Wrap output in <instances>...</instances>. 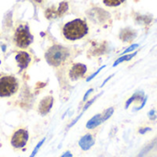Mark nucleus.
Returning a JSON list of instances; mask_svg holds the SVG:
<instances>
[{"instance_id": "12", "label": "nucleus", "mask_w": 157, "mask_h": 157, "mask_svg": "<svg viewBox=\"0 0 157 157\" xmlns=\"http://www.w3.org/2000/svg\"><path fill=\"white\" fill-rule=\"evenodd\" d=\"M136 54H137V52H133V53H132V54L124 55V56H122V57L119 58V59L114 63L113 66H117V65H118V64H120L121 63H123V62H125V61H129V60H131V59H132V58H133Z\"/></svg>"}, {"instance_id": "20", "label": "nucleus", "mask_w": 157, "mask_h": 157, "mask_svg": "<svg viewBox=\"0 0 157 157\" xmlns=\"http://www.w3.org/2000/svg\"><path fill=\"white\" fill-rule=\"evenodd\" d=\"M146 101H147V97H145V98H144V100L143 101V103H142V105L139 107V108H136V110H140V109H142L144 107V105H145V103H146Z\"/></svg>"}, {"instance_id": "19", "label": "nucleus", "mask_w": 157, "mask_h": 157, "mask_svg": "<svg viewBox=\"0 0 157 157\" xmlns=\"http://www.w3.org/2000/svg\"><path fill=\"white\" fill-rule=\"evenodd\" d=\"M148 116H149V118H150L151 120H155L157 118L156 111H155V110H151V111L148 113Z\"/></svg>"}, {"instance_id": "25", "label": "nucleus", "mask_w": 157, "mask_h": 157, "mask_svg": "<svg viewBox=\"0 0 157 157\" xmlns=\"http://www.w3.org/2000/svg\"><path fill=\"white\" fill-rule=\"evenodd\" d=\"M35 1H37V2H40L41 0H35Z\"/></svg>"}, {"instance_id": "22", "label": "nucleus", "mask_w": 157, "mask_h": 157, "mask_svg": "<svg viewBox=\"0 0 157 157\" xmlns=\"http://www.w3.org/2000/svg\"><path fill=\"white\" fill-rule=\"evenodd\" d=\"M91 92H93V89H89V90L86 93V95H85V97H84V101H85V100H86L87 97L89 96V94H90Z\"/></svg>"}, {"instance_id": "13", "label": "nucleus", "mask_w": 157, "mask_h": 157, "mask_svg": "<svg viewBox=\"0 0 157 157\" xmlns=\"http://www.w3.org/2000/svg\"><path fill=\"white\" fill-rule=\"evenodd\" d=\"M125 0H103L104 4L109 6H120L121 3H123Z\"/></svg>"}, {"instance_id": "2", "label": "nucleus", "mask_w": 157, "mask_h": 157, "mask_svg": "<svg viewBox=\"0 0 157 157\" xmlns=\"http://www.w3.org/2000/svg\"><path fill=\"white\" fill-rule=\"evenodd\" d=\"M70 56V52L67 48L62 45H53L45 53L46 61L50 65L52 66H60L63 63H65Z\"/></svg>"}, {"instance_id": "11", "label": "nucleus", "mask_w": 157, "mask_h": 157, "mask_svg": "<svg viewBox=\"0 0 157 157\" xmlns=\"http://www.w3.org/2000/svg\"><path fill=\"white\" fill-rule=\"evenodd\" d=\"M144 93L143 91H138L137 93H135L130 99L127 100L126 105H125V109H128L129 106L132 104V102H133L134 100H144Z\"/></svg>"}, {"instance_id": "8", "label": "nucleus", "mask_w": 157, "mask_h": 157, "mask_svg": "<svg viewBox=\"0 0 157 157\" xmlns=\"http://www.w3.org/2000/svg\"><path fill=\"white\" fill-rule=\"evenodd\" d=\"M52 105H53V98L52 96H47L40 102V105L38 108L39 113L42 116L48 114L51 109L52 108Z\"/></svg>"}, {"instance_id": "17", "label": "nucleus", "mask_w": 157, "mask_h": 157, "mask_svg": "<svg viewBox=\"0 0 157 157\" xmlns=\"http://www.w3.org/2000/svg\"><path fill=\"white\" fill-rule=\"evenodd\" d=\"M137 47H139V44H133V45H132L131 47H129L128 49H126L123 52H122V54H125V53H128V52H132V51H133V50H135Z\"/></svg>"}, {"instance_id": "16", "label": "nucleus", "mask_w": 157, "mask_h": 157, "mask_svg": "<svg viewBox=\"0 0 157 157\" xmlns=\"http://www.w3.org/2000/svg\"><path fill=\"white\" fill-rule=\"evenodd\" d=\"M101 94H102V93H101ZM101 94H100V95H101ZM100 95H98V96H96L94 98H92L91 100H89V101H88V102H87V103L85 105V107H84V109H83V112H85V111H86V109H88V108H89V107H90V106H91V105L94 103V101H95V100H96V99H97V98H98Z\"/></svg>"}, {"instance_id": "9", "label": "nucleus", "mask_w": 157, "mask_h": 157, "mask_svg": "<svg viewBox=\"0 0 157 157\" xmlns=\"http://www.w3.org/2000/svg\"><path fill=\"white\" fill-rule=\"evenodd\" d=\"M94 144H95V140H94V138H93V136L91 134H86L79 141V146L84 151L89 150L94 145Z\"/></svg>"}, {"instance_id": "14", "label": "nucleus", "mask_w": 157, "mask_h": 157, "mask_svg": "<svg viewBox=\"0 0 157 157\" xmlns=\"http://www.w3.org/2000/svg\"><path fill=\"white\" fill-rule=\"evenodd\" d=\"M113 112H114V109H113V108H109V109H108L107 110H105V112L102 114V121H105L109 120V119L112 116Z\"/></svg>"}, {"instance_id": "7", "label": "nucleus", "mask_w": 157, "mask_h": 157, "mask_svg": "<svg viewBox=\"0 0 157 157\" xmlns=\"http://www.w3.org/2000/svg\"><path fill=\"white\" fill-rule=\"evenodd\" d=\"M16 62L17 63V66L20 68V70H24L26 69L29 64L31 62V56L29 55V53H28L27 52H18L16 56H15Z\"/></svg>"}, {"instance_id": "21", "label": "nucleus", "mask_w": 157, "mask_h": 157, "mask_svg": "<svg viewBox=\"0 0 157 157\" xmlns=\"http://www.w3.org/2000/svg\"><path fill=\"white\" fill-rule=\"evenodd\" d=\"M150 131H151V128H144V129L140 130V133H141V134H144V133H145L146 132H150Z\"/></svg>"}, {"instance_id": "15", "label": "nucleus", "mask_w": 157, "mask_h": 157, "mask_svg": "<svg viewBox=\"0 0 157 157\" xmlns=\"http://www.w3.org/2000/svg\"><path fill=\"white\" fill-rule=\"evenodd\" d=\"M44 142H45V139H42V140H41V141H40V142L38 144H37V146L34 148V150L32 151V153H31V155H30V156L29 157H34L35 155H36V154L38 153V151L40 150V148L41 147V145L44 144Z\"/></svg>"}, {"instance_id": "3", "label": "nucleus", "mask_w": 157, "mask_h": 157, "mask_svg": "<svg viewBox=\"0 0 157 157\" xmlns=\"http://www.w3.org/2000/svg\"><path fill=\"white\" fill-rule=\"evenodd\" d=\"M13 41L15 45L20 49H26L32 43L33 36L28 24L22 23L16 28L13 35Z\"/></svg>"}, {"instance_id": "23", "label": "nucleus", "mask_w": 157, "mask_h": 157, "mask_svg": "<svg viewBox=\"0 0 157 157\" xmlns=\"http://www.w3.org/2000/svg\"><path fill=\"white\" fill-rule=\"evenodd\" d=\"M61 157H73V155H72V154L70 152H66V153H64Z\"/></svg>"}, {"instance_id": "6", "label": "nucleus", "mask_w": 157, "mask_h": 157, "mask_svg": "<svg viewBox=\"0 0 157 157\" xmlns=\"http://www.w3.org/2000/svg\"><path fill=\"white\" fill-rule=\"evenodd\" d=\"M86 70H87V68H86V66L85 64L75 63L70 69V72H69L70 78L73 81H76V80H78L79 78H81V77H83L85 75Z\"/></svg>"}, {"instance_id": "4", "label": "nucleus", "mask_w": 157, "mask_h": 157, "mask_svg": "<svg viewBox=\"0 0 157 157\" xmlns=\"http://www.w3.org/2000/svg\"><path fill=\"white\" fill-rule=\"evenodd\" d=\"M18 80L9 75H0V98H7L16 94L18 90Z\"/></svg>"}, {"instance_id": "24", "label": "nucleus", "mask_w": 157, "mask_h": 157, "mask_svg": "<svg viewBox=\"0 0 157 157\" xmlns=\"http://www.w3.org/2000/svg\"><path fill=\"white\" fill-rule=\"evenodd\" d=\"M113 75H110V76H109V77H108V78H107V79H106V80L104 81V83L102 84V86H104V85H105V84H106V83H107V82H108V81H109V79H110L111 77H112V76H113Z\"/></svg>"}, {"instance_id": "1", "label": "nucleus", "mask_w": 157, "mask_h": 157, "mask_svg": "<svg viewBox=\"0 0 157 157\" xmlns=\"http://www.w3.org/2000/svg\"><path fill=\"white\" fill-rule=\"evenodd\" d=\"M63 37L68 40H76L84 38L88 33V27L86 21L76 18L67 22L62 29Z\"/></svg>"}, {"instance_id": "5", "label": "nucleus", "mask_w": 157, "mask_h": 157, "mask_svg": "<svg viewBox=\"0 0 157 157\" xmlns=\"http://www.w3.org/2000/svg\"><path fill=\"white\" fill-rule=\"evenodd\" d=\"M29 140V132L25 129H19L16 131L11 137V145L16 149L23 148Z\"/></svg>"}, {"instance_id": "10", "label": "nucleus", "mask_w": 157, "mask_h": 157, "mask_svg": "<svg viewBox=\"0 0 157 157\" xmlns=\"http://www.w3.org/2000/svg\"><path fill=\"white\" fill-rule=\"evenodd\" d=\"M102 122H103V121H102V114H98V115L94 116L91 120L88 121V122L86 123V128L89 129V130L95 129L96 127L100 125Z\"/></svg>"}, {"instance_id": "18", "label": "nucleus", "mask_w": 157, "mask_h": 157, "mask_svg": "<svg viewBox=\"0 0 157 157\" xmlns=\"http://www.w3.org/2000/svg\"><path fill=\"white\" fill-rule=\"evenodd\" d=\"M104 67H105V65H104V66H101V67H100V68H99V69H98V71L96 72V73H94V74H93L92 75H90V76H89V77H88V78L86 79V81H87V82H89V81H90L91 79H93V78H94V77H95V76H96V75H98V73H99V72H100V71H101V70L103 69V68H104Z\"/></svg>"}]
</instances>
